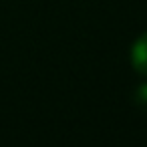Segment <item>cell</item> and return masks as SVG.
<instances>
[{
	"mask_svg": "<svg viewBox=\"0 0 147 147\" xmlns=\"http://www.w3.org/2000/svg\"><path fill=\"white\" fill-rule=\"evenodd\" d=\"M131 65L139 75L147 77V32H143L131 47Z\"/></svg>",
	"mask_w": 147,
	"mask_h": 147,
	"instance_id": "cell-1",
	"label": "cell"
},
{
	"mask_svg": "<svg viewBox=\"0 0 147 147\" xmlns=\"http://www.w3.org/2000/svg\"><path fill=\"white\" fill-rule=\"evenodd\" d=\"M133 103H135L141 111L147 113V83L139 85V87L133 91Z\"/></svg>",
	"mask_w": 147,
	"mask_h": 147,
	"instance_id": "cell-2",
	"label": "cell"
}]
</instances>
